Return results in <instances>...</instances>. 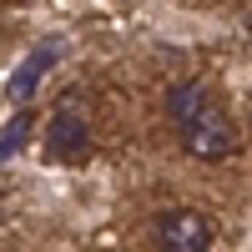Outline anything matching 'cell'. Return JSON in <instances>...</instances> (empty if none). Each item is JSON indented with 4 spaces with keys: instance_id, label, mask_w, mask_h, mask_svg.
Wrapping results in <instances>:
<instances>
[{
    "instance_id": "6",
    "label": "cell",
    "mask_w": 252,
    "mask_h": 252,
    "mask_svg": "<svg viewBox=\"0 0 252 252\" xmlns=\"http://www.w3.org/2000/svg\"><path fill=\"white\" fill-rule=\"evenodd\" d=\"M26 131H31V116H26V111H20V116H15V126H10V131H5V136H0V161H5V157L15 152V146H20V141H26Z\"/></svg>"
},
{
    "instance_id": "1",
    "label": "cell",
    "mask_w": 252,
    "mask_h": 252,
    "mask_svg": "<svg viewBox=\"0 0 252 252\" xmlns=\"http://www.w3.org/2000/svg\"><path fill=\"white\" fill-rule=\"evenodd\" d=\"M182 141H187V152H192L197 161H222V157H232L237 131H232V121H227V111L217 106V101H207V106L182 126Z\"/></svg>"
},
{
    "instance_id": "3",
    "label": "cell",
    "mask_w": 252,
    "mask_h": 252,
    "mask_svg": "<svg viewBox=\"0 0 252 252\" xmlns=\"http://www.w3.org/2000/svg\"><path fill=\"white\" fill-rule=\"evenodd\" d=\"M46 157L51 161H86L91 157V126L76 111V101H66V106L56 111L51 131H46Z\"/></svg>"
},
{
    "instance_id": "2",
    "label": "cell",
    "mask_w": 252,
    "mask_h": 252,
    "mask_svg": "<svg viewBox=\"0 0 252 252\" xmlns=\"http://www.w3.org/2000/svg\"><path fill=\"white\" fill-rule=\"evenodd\" d=\"M157 247L161 252H207L212 247V222L192 207H172L157 217Z\"/></svg>"
},
{
    "instance_id": "5",
    "label": "cell",
    "mask_w": 252,
    "mask_h": 252,
    "mask_svg": "<svg viewBox=\"0 0 252 252\" xmlns=\"http://www.w3.org/2000/svg\"><path fill=\"white\" fill-rule=\"evenodd\" d=\"M51 56H56V46H46V51H40L31 66H26V76H15V96H31V86L40 81V71H46V61H51Z\"/></svg>"
},
{
    "instance_id": "4",
    "label": "cell",
    "mask_w": 252,
    "mask_h": 252,
    "mask_svg": "<svg viewBox=\"0 0 252 252\" xmlns=\"http://www.w3.org/2000/svg\"><path fill=\"white\" fill-rule=\"evenodd\" d=\"M207 101H212V91H207L202 81H182V86L166 91V111H172V121H177V126H187V121H192V116L207 106Z\"/></svg>"
},
{
    "instance_id": "7",
    "label": "cell",
    "mask_w": 252,
    "mask_h": 252,
    "mask_svg": "<svg viewBox=\"0 0 252 252\" xmlns=\"http://www.w3.org/2000/svg\"><path fill=\"white\" fill-rule=\"evenodd\" d=\"M247 26H252V20H247Z\"/></svg>"
}]
</instances>
